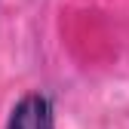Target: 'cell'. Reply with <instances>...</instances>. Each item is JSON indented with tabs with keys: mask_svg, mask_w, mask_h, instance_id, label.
<instances>
[{
	"mask_svg": "<svg viewBox=\"0 0 129 129\" xmlns=\"http://www.w3.org/2000/svg\"><path fill=\"white\" fill-rule=\"evenodd\" d=\"M6 129H55L52 120V102L43 92H28L22 95L15 108L9 111Z\"/></svg>",
	"mask_w": 129,
	"mask_h": 129,
	"instance_id": "cell-1",
	"label": "cell"
}]
</instances>
